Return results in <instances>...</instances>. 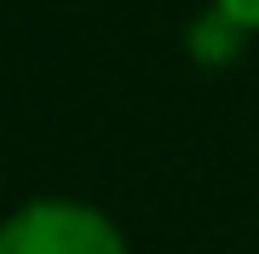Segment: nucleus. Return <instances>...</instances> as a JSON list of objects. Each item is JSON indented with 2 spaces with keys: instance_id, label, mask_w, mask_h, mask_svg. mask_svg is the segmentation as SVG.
<instances>
[{
  "instance_id": "obj_3",
  "label": "nucleus",
  "mask_w": 259,
  "mask_h": 254,
  "mask_svg": "<svg viewBox=\"0 0 259 254\" xmlns=\"http://www.w3.org/2000/svg\"><path fill=\"white\" fill-rule=\"evenodd\" d=\"M213 6H219L242 35H253V29H259V0H213Z\"/></svg>"
},
{
  "instance_id": "obj_2",
  "label": "nucleus",
  "mask_w": 259,
  "mask_h": 254,
  "mask_svg": "<svg viewBox=\"0 0 259 254\" xmlns=\"http://www.w3.org/2000/svg\"><path fill=\"white\" fill-rule=\"evenodd\" d=\"M185 41H190V52L202 58V64H231V52L242 47V29H236L231 18H225L219 6H207L202 18H190Z\"/></svg>"
},
{
  "instance_id": "obj_1",
  "label": "nucleus",
  "mask_w": 259,
  "mask_h": 254,
  "mask_svg": "<svg viewBox=\"0 0 259 254\" xmlns=\"http://www.w3.org/2000/svg\"><path fill=\"white\" fill-rule=\"evenodd\" d=\"M0 254H127V237L81 197H29L0 226Z\"/></svg>"
}]
</instances>
